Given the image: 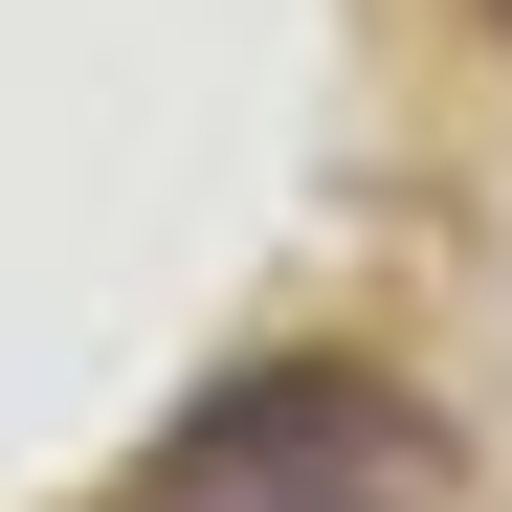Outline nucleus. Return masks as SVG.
I'll list each match as a JSON object with an SVG mask.
<instances>
[{
	"instance_id": "1",
	"label": "nucleus",
	"mask_w": 512,
	"mask_h": 512,
	"mask_svg": "<svg viewBox=\"0 0 512 512\" xmlns=\"http://www.w3.org/2000/svg\"><path fill=\"white\" fill-rule=\"evenodd\" d=\"M134 512H446V423L357 357H245L223 401H179Z\"/></svg>"
},
{
	"instance_id": "2",
	"label": "nucleus",
	"mask_w": 512,
	"mask_h": 512,
	"mask_svg": "<svg viewBox=\"0 0 512 512\" xmlns=\"http://www.w3.org/2000/svg\"><path fill=\"white\" fill-rule=\"evenodd\" d=\"M490 23H512V0H490Z\"/></svg>"
}]
</instances>
